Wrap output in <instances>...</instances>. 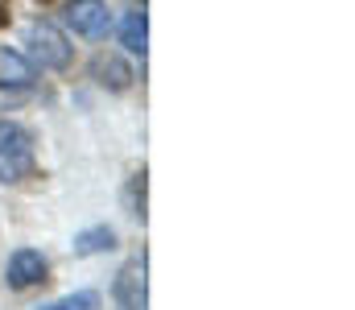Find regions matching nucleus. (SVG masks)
I'll return each instance as SVG.
<instances>
[{"instance_id": "obj_10", "label": "nucleus", "mask_w": 355, "mask_h": 310, "mask_svg": "<svg viewBox=\"0 0 355 310\" xmlns=\"http://www.w3.org/2000/svg\"><path fill=\"white\" fill-rule=\"evenodd\" d=\"M145 191H149V174L141 170V174H132L128 187H124V207H128L132 219H145Z\"/></svg>"}, {"instance_id": "obj_8", "label": "nucleus", "mask_w": 355, "mask_h": 310, "mask_svg": "<svg viewBox=\"0 0 355 310\" xmlns=\"http://www.w3.org/2000/svg\"><path fill=\"white\" fill-rule=\"evenodd\" d=\"M112 248H116V232L107 223H95V227L75 236V257H99V252H112Z\"/></svg>"}, {"instance_id": "obj_4", "label": "nucleus", "mask_w": 355, "mask_h": 310, "mask_svg": "<svg viewBox=\"0 0 355 310\" xmlns=\"http://www.w3.org/2000/svg\"><path fill=\"white\" fill-rule=\"evenodd\" d=\"M4 282L8 290H33L46 282V257L37 248H17L4 265Z\"/></svg>"}, {"instance_id": "obj_1", "label": "nucleus", "mask_w": 355, "mask_h": 310, "mask_svg": "<svg viewBox=\"0 0 355 310\" xmlns=\"http://www.w3.org/2000/svg\"><path fill=\"white\" fill-rule=\"evenodd\" d=\"M33 174V137L17 120H0V182H25Z\"/></svg>"}, {"instance_id": "obj_13", "label": "nucleus", "mask_w": 355, "mask_h": 310, "mask_svg": "<svg viewBox=\"0 0 355 310\" xmlns=\"http://www.w3.org/2000/svg\"><path fill=\"white\" fill-rule=\"evenodd\" d=\"M12 25V12H8V0H0V29H8Z\"/></svg>"}, {"instance_id": "obj_2", "label": "nucleus", "mask_w": 355, "mask_h": 310, "mask_svg": "<svg viewBox=\"0 0 355 310\" xmlns=\"http://www.w3.org/2000/svg\"><path fill=\"white\" fill-rule=\"evenodd\" d=\"M29 58L42 67V71H67L71 67V58H75V46H71V37L54 25V21H46V17H37L33 25H29Z\"/></svg>"}, {"instance_id": "obj_5", "label": "nucleus", "mask_w": 355, "mask_h": 310, "mask_svg": "<svg viewBox=\"0 0 355 310\" xmlns=\"http://www.w3.org/2000/svg\"><path fill=\"white\" fill-rule=\"evenodd\" d=\"M91 79H95L103 92H128V87H132V79H137V71H132L120 54L99 50V54L91 58Z\"/></svg>"}, {"instance_id": "obj_9", "label": "nucleus", "mask_w": 355, "mask_h": 310, "mask_svg": "<svg viewBox=\"0 0 355 310\" xmlns=\"http://www.w3.org/2000/svg\"><path fill=\"white\" fill-rule=\"evenodd\" d=\"M33 67L17 54V50H0V83H29Z\"/></svg>"}, {"instance_id": "obj_6", "label": "nucleus", "mask_w": 355, "mask_h": 310, "mask_svg": "<svg viewBox=\"0 0 355 310\" xmlns=\"http://www.w3.org/2000/svg\"><path fill=\"white\" fill-rule=\"evenodd\" d=\"M116 310H145V261H128L112 286Z\"/></svg>"}, {"instance_id": "obj_11", "label": "nucleus", "mask_w": 355, "mask_h": 310, "mask_svg": "<svg viewBox=\"0 0 355 310\" xmlns=\"http://www.w3.org/2000/svg\"><path fill=\"white\" fill-rule=\"evenodd\" d=\"M37 310H99V294L95 290H75V294H67V298H58L50 307H37Z\"/></svg>"}, {"instance_id": "obj_3", "label": "nucleus", "mask_w": 355, "mask_h": 310, "mask_svg": "<svg viewBox=\"0 0 355 310\" xmlns=\"http://www.w3.org/2000/svg\"><path fill=\"white\" fill-rule=\"evenodd\" d=\"M67 25L87 42H103L112 33V12H107L103 0H71L67 4Z\"/></svg>"}, {"instance_id": "obj_7", "label": "nucleus", "mask_w": 355, "mask_h": 310, "mask_svg": "<svg viewBox=\"0 0 355 310\" xmlns=\"http://www.w3.org/2000/svg\"><path fill=\"white\" fill-rule=\"evenodd\" d=\"M120 46L128 54H141L145 58V50H149V17H145V8L124 12V21H120Z\"/></svg>"}, {"instance_id": "obj_12", "label": "nucleus", "mask_w": 355, "mask_h": 310, "mask_svg": "<svg viewBox=\"0 0 355 310\" xmlns=\"http://www.w3.org/2000/svg\"><path fill=\"white\" fill-rule=\"evenodd\" d=\"M25 100H29V83H12V87L0 83V112L4 107H17V103H25Z\"/></svg>"}]
</instances>
